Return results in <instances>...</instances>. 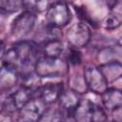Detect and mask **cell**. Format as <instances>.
<instances>
[{
	"label": "cell",
	"instance_id": "cell-4",
	"mask_svg": "<svg viewBox=\"0 0 122 122\" xmlns=\"http://www.w3.org/2000/svg\"><path fill=\"white\" fill-rule=\"evenodd\" d=\"M71 20V12L69 5L63 1H55L50 4L46 10L47 25L61 29L66 27Z\"/></svg>",
	"mask_w": 122,
	"mask_h": 122
},
{
	"label": "cell",
	"instance_id": "cell-18",
	"mask_svg": "<svg viewBox=\"0 0 122 122\" xmlns=\"http://www.w3.org/2000/svg\"><path fill=\"white\" fill-rule=\"evenodd\" d=\"M69 84H70V89L74 91V92H76L79 94L84 93V92H86L88 91L83 73H81V74H79V73L72 74L70 77Z\"/></svg>",
	"mask_w": 122,
	"mask_h": 122
},
{
	"label": "cell",
	"instance_id": "cell-21",
	"mask_svg": "<svg viewBox=\"0 0 122 122\" xmlns=\"http://www.w3.org/2000/svg\"><path fill=\"white\" fill-rule=\"evenodd\" d=\"M50 2L47 1H38V2H23V8L27 10H30L36 14V12H42L48 10Z\"/></svg>",
	"mask_w": 122,
	"mask_h": 122
},
{
	"label": "cell",
	"instance_id": "cell-7",
	"mask_svg": "<svg viewBox=\"0 0 122 122\" xmlns=\"http://www.w3.org/2000/svg\"><path fill=\"white\" fill-rule=\"evenodd\" d=\"M66 37L71 49L79 50L90 43L92 39L91 29L85 22L74 23L67 30Z\"/></svg>",
	"mask_w": 122,
	"mask_h": 122
},
{
	"label": "cell",
	"instance_id": "cell-6",
	"mask_svg": "<svg viewBox=\"0 0 122 122\" xmlns=\"http://www.w3.org/2000/svg\"><path fill=\"white\" fill-rule=\"evenodd\" d=\"M36 22V14L30 10H25L18 14L10 25V34L17 41L24 40V38L30 33Z\"/></svg>",
	"mask_w": 122,
	"mask_h": 122
},
{
	"label": "cell",
	"instance_id": "cell-2",
	"mask_svg": "<svg viewBox=\"0 0 122 122\" xmlns=\"http://www.w3.org/2000/svg\"><path fill=\"white\" fill-rule=\"evenodd\" d=\"M70 66L61 57L41 56L35 62L33 72L38 78H58L69 72Z\"/></svg>",
	"mask_w": 122,
	"mask_h": 122
},
{
	"label": "cell",
	"instance_id": "cell-22",
	"mask_svg": "<svg viewBox=\"0 0 122 122\" xmlns=\"http://www.w3.org/2000/svg\"><path fill=\"white\" fill-rule=\"evenodd\" d=\"M66 61L68 62L69 66L71 65V66H79L81 63H82V55L80 53V51L78 50H75V49H71L70 50V53L68 54L67 56V59Z\"/></svg>",
	"mask_w": 122,
	"mask_h": 122
},
{
	"label": "cell",
	"instance_id": "cell-16",
	"mask_svg": "<svg viewBox=\"0 0 122 122\" xmlns=\"http://www.w3.org/2000/svg\"><path fill=\"white\" fill-rule=\"evenodd\" d=\"M105 77L106 81L109 83H112L118 80L122 75V65L121 62H112L108 63L98 67Z\"/></svg>",
	"mask_w": 122,
	"mask_h": 122
},
{
	"label": "cell",
	"instance_id": "cell-19",
	"mask_svg": "<svg viewBox=\"0 0 122 122\" xmlns=\"http://www.w3.org/2000/svg\"><path fill=\"white\" fill-rule=\"evenodd\" d=\"M38 122H66V119L59 110L48 108L44 112Z\"/></svg>",
	"mask_w": 122,
	"mask_h": 122
},
{
	"label": "cell",
	"instance_id": "cell-24",
	"mask_svg": "<svg viewBox=\"0 0 122 122\" xmlns=\"http://www.w3.org/2000/svg\"><path fill=\"white\" fill-rule=\"evenodd\" d=\"M5 52H6V47H5V44L2 40H0V60H2L4 58V55H5Z\"/></svg>",
	"mask_w": 122,
	"mask_h": 122
},
{
	"label": "cell",
	"instance_id": "cell-5",
	"mask_svg": "<svg viewBox=\"0 0 122 122\" xmlns=\"http://www.w3.org/2000/svg\"><path fill=\"white\" fill-rule=\"evenodd\" d=\"M34 90L27 85H22L15 92L9 94L2 104V110L12 114L21 110L34 96Z\"/></svg>",
	"mask_w": 122,
	"mask_h": 122
},
{
	"label": "cell",
	"instance_id": "cell-1",
	"mask_svg": "<svg viewBox=\"0 0 122 122\" xmlns=\"http://www.w3.org/2000/svg\"><path fill=\"white\" fill-rule=\"evenodd\" d=\"M39 48L33 41L21 40L16 41L10 48L6 51L4 55L5 65L14 69L19 75L29 71L30 67L33 69L37 61Z\"/></svg>",
	"mask_w": 122,
	"mask_h": 122
},
{
	"label": "cell",
	"instance_id": "cell-10",
	"mask_svg": "<svg viewBox=\"0 0 122 122\" xmlns=\"http://www.w3.org/2000/svg\"><path fill=\"white\" fill-rule=\"evenodd\" d=\"M81 96L76 92L71 90L70 88L67 90H63L62 93L58 98V105L60 108V112L65 116V114L72 116L73 112L81 101Z\"/></svg>",
	"mask_w": 122,
	"mask_h": 122
},
{
	"label": "cell",
	"instance_id": "cell-12",
	"mask_svg": "<svg viewBox=\"0 0 122 122\" xmlns=\"http://www.w3.org/2000/svg\"><path fill=\"white\" fill-rule=\"evenodd\" d=\"M19 73L12 68L3 64L0 67V92H7L16 86Z\"/></svg>",
	"mask_w": 122,
	"mask_h": 122
},
{
	"label": "cell",
	"instance_id": "cell-20",
	"mask_svg": "<svg viewBox=\"0 0 122 122\" xmlns=\"http://www.w3.org/2000/svg\"><path fill=\"white\" fill-rule=\"evenodd\" d=\"M23 8L21 1H0V12L13 13Z\"/></svg>",
	"mask_w": 122,
	"mask_h": 122
},
{
	"label": "cell",
	"instance_id": "cell-13",
	"mask_svg": "<svg viewBox=\"0 0 122 122\" xmlns=\"http://www.w3.org/2000/svg\"><path fill=\"white\" fill-rule=\"evenodd\" d=\"M101 98L104 110L112 112L122 106V93L119 89L108 88L101 94Z\"/></svg>",
	"mask_w": 122,
	"mask_h": 122
},
{
	"label": "cell",
	"instance_id": "cell-17",
	"mask_svg": "<svg viewBox=\"0 0 122 122\" xmlns=\"http://www.w3.org/2000/svg\"><path fill=\"white\" fill-rule=\"evenodd\" d=\"M121 21H122L121 11H116L113 9H111L109 14H107L103 18L101 24H102V27L104 29L109 30H115L118 27H120Z\"/></svg>",
	"mask_w": 122,
	"mask_h": 122
},
{
	"label": "cell",
	"instance_id": "cell-14",
	"mask_svg": "<svg viewBox=\"0 0 122 122\" xmlns=\"http://www.w3.org/2000/svg\"><path fill=\"white\" fill-rule=\"evenodd\" d=\"M121 52L120 45L109 46L101 49L96 57L99 62V66L112 62H121Z\"/></svg>",
	"mask_w": 122,
	"mask_h": 122
},
{
	"label": "cell",
	"instance_id": "cell-11",
	"mask_svg": "<svg viewBox=\"0 0 122 122\" xmlns=\"http://www.w3.org/2000/svg\"><path fill=\"white\" fill-rule=\"evenodd\" d=\"M64 90L61 82H48L38 87V97L48 106L55 103Z\"/></svg>",
	"mask_w": 122,
	"mask_h": 122
},
{
	"label": "cell",
	"instance_id": "cell-15",
	"mask_svg": "<svg viewBox=\"0 0 122 122\" xmlns=\"http://www.w3.org/2000/svg\"><path fill=\"white\" fill-rule=\"evenodd\" d=\"M37 46L43 54L42 56L45 57H61V54L64 51V46L61 39L51 40Z\"/></svg>",
	"mask_w": 122,
	"mask_h": 122
},
{
	"label": "cell",
	"instance_id": "cell-25",
	"mask_svg": "<svg viewBox=\"0 0 122 122\" xmlns=\"http://www.w3.org/2000/svg\"><path fill=\"white\" fill-rule=\"evenodd\" d=\"M112 122H114V121H112Z\"/></svg>",
	"mask_w": 122,
	"mask_h": 122
},
{
	"label": "cell",
	"instance_id": "cell-9",
	"mask_svg": "<svg viewBox=\"0 0 122 122\" xmlns=\"http://www.w3.org/2000/svg\"><path fill=\"white\" fill-rule=\"evenodd\" d=\"M47 109V105L38 96L33 97L16 112L17 119L15 122H38Z\"/></svg>",
	"mask_w": 122,
	"mask_h": 122
},
{
	"label": "cell",
	"instance_id": "cell-23",
	"mask_svg": "<svg viewBox=\"0 0 122 122\" xmlns=\"http://www.w3.org/2000/svg\"><path fill=\"white\" fill-rule=\"evenodd\" d=\"M0 122H14L12 114L1 110L0 111Z\"/></svg>",
	"mask_w": 122,
	"mask_h": 122
},
{
	"label": "cell",
	"instance_id": "cell-3",
	"mask_svg": "<svg viewBox=\"0 0 122 122\" xmlns=\"http://www.w3.org/2000/svg\"><path fill=\"white\" fill-rule=\"evenodd\" d=\"M75 122H107L106 110L90 99H81L72 113Z\"/></svg>",
	"mask_w": 122,
	"mask_h": 122
},
{
	"label": "cell",
	"instance_id": "cell-8",
	"mask_svg": "<svg viewBox=\"0 0 122 122\" xmlns=\"http://www.w3.org/2000/svg\"><path fill=\"white\" fill-rule=\"evenodd\" d=\"M83 75L89 91L97 94H102L108 89L109 84L97 66L93 64L87 65L83 71Z\"/></svg>",
	"mask_w": 122,
	"mask_h": 122
}]
</instances>
